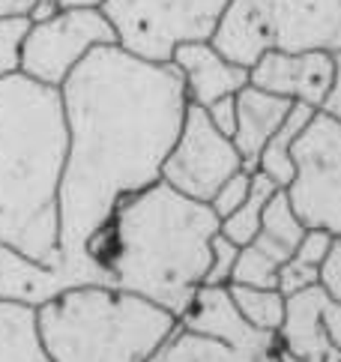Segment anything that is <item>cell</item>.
Returning <instances> with one entry per match:
<instances>
[{
    "label": "cell",
    "instance_id": "7c38bea8",
    "mask_svg": "<svg viewBox=\"0 0 341 362\" xmlns=\"http://www.w3.org/2000/svg\"><path fill=\"white\" fill-rule=\"evenodd\" d=\"M275 48L341 57V0H260Z\"/></svg>",
    "mask_w": 341,
    "mask_h": 362
},
{
    "label": "cell",
    "instance_id": "d4e9b609",
    "mask_svg": "<svg viewBox=\"0 0 341 362\" xmlns=\"http://www.w3.org/2000/svg\"><path fill=\"white\" fill-rule=\"evenodd\" d=\"M248 192H252V174L248 171L233 174L228 183L216 192L213 201H209V206H213V213L219 216V222L240 210V206L245 204V198H248Z\"/></svg>",
    "mask_w": 341,
    "mask_h": 362
},
{
    "label": "cell",
    "instance_id": "f546056e",
    "mask_svg": "<svg viewBox=\"0 0 341 362\" xmlns=\"http://www.w3.org/2000/svg\"><path fill=\"white\" fill-rule=\"evenodd\" d=\"M323 114H330V117H335L341 123V57H335V81L330 87V96H326L323 102Z\"/></svg>",
    "mask_w": 341,
    "mask_h": 362
},
{
    "label": "cell",
    "instance_id": "6da1fadb",
    "mask_svg": "<svg viewBox=\"0 0 341 362\" xmlns=\"http://www.w3.org/2000/svg\"><path fill=\"white\" fill-rule=\"evenodd\" d=\"M69 153L60 183L57 291L108 284L90 261V245L117 204L162 180L189 111L186 84L174 63H147L120 45H102L60 87Z\"/></svg>",
    "mask_w": 341,
    "mask_h": 362
},
{
    "label": "cell",
    "instance_id": "2e32d148",
    "mask_svg": "<svg viewBox=\"0 0 341 362\" xmlns=\"http://www.w3.org/2000/svg\"><path fill=\"white\" fill-rule=\"evenodd\" d=\"M291 108H294V102L272 96L267 90H258L252 84L237 93V132H233L231 141L240 150L248 174L258 171L260 153L270 144V138L282 129Z\"/></svg>",
    "mask_w": 341,
    "mask_h": 362
},
{
    "label": "cell",
    "instance_id": "83f0119b",
    "mask_svg": "<svg viewBox=\"0 0 341 362\" xmlns=\"http://www.w3.org/2000/svg\"><path fill=\"white\" fill-rule=\"evenodd\" d=\"M323 332L326 339L333 341L335 351H341V300H335V296H330V300L323 303Z\"/></svg>",
    "mask_w": 341,
    "mask_h": 362
},
{
    "label": "cell",
    "instance_id": "44dd1931",
    "mask_svg": "<svg viewBox=\"0 0 341 362\" xmlns=\"http://www.w3.org/2000/svg\"><path fill=\"white\" fill-rule=\"evenodd\" d=\"M275 192H279V186H275L267 174L255 171L252 174V192H248L245 204L240 206L237 213H231L228 218H221V228L219 230L231 243H237L240 249H243V245H248V243L258 237L260 222H264V210H267V204L272 201Z\"/></svg>",
    "mask_w": 341,
    "mask_h": 362
},
{
    "label": "cell",
    "instance_id": "cb8c5ba5",
    "mask_svg": "<svg viewBox=\"0 0 341 362\" xmlns=\"http://www.w3.org/2000/svg\"><path fill=\"white\" fill-rule=\"evenodd\" d=\"M240 261V245L231 243L225 234L213 237V245H209V269H207V279L204 284H213V288H228L231 279H233V269H237Z\"/></svg>",
    "mask_w": 341,
    "mask_h": 362
},
{
    "label": "cell",
    "instance_id": "4fadbf2b",
    "mask_svg": "<svg viewBox=\"0 0 341 362\" xmlns=\"http://www.w3.org/2000/svg\"><path fill=\"white\" fill-rule=\"evenodd\" d=\"M170 63L177 66L183 84H186L189 105L209 108L213 102L237 96L243 87H248V69L221 57L209 42L180 45Z\"/></svg>",
    "mask_w": 341,
    "mask_h": 362
},
{
    "label": "cell",
    "instance_id": "5bb4252c",
    "mask_svg": "<svg viewBox=\"0 0 341 362\" xmlns=\"http://www.w3.org/2000/svg\"><path fill=\"white\" fill-rule=\"evenodd\" d=\"M209 45L231 63L252 69L267 51L275 48V36L264 4L260 0H231L228 9L221 12L213 36H209Z\"/></svg>",
    "mask_w": 341,
    "mask_h": 362
},
{
    "label": "cell",
    "instance_id": "e0dca14e",
    "mask_svg": "<svg viewBox=\"0 0 341 362\" xmlns=\"http://www.w3.org/2000/svg\"><path fill=\"white\" fill-rule=\"evenodd\" d=\"M333 243H335L333 234L308 228L303 243L296 245L294 257L279 269V291L284 296H294L299 291L320 284V273H323L326 257H330V252H333Z\"/></svg>",
    "mask_w": 341,
    "mask_h": 362
},
{
    "label": "cell",
    "instance_id": "d6986e66",
    "mask_svg": "<svg viewBox=\"0 0 341 362\" xmlns=\"http://www.w3.org/2000/svg\"><path fill=\"white\" fill-rule=\"evenodd\" d=\"M0 362H48L36 339L33 308L0 303Z\"/></svg>",
    "mask_w": 341,
    "mask_h": 362
},
{
    "label": "cell",
    "instance_id": "7a4b0ae2",
    "mask_svg": "<svg viewBox=\"0 0 341 362\" xmlns=\"http://www.w3.org/2000/svg\"><path fill=\"white\" fill-rule=\"evenodd\" d=\"M219 228L213 206L159 180L117 204L90 245V261L105 273L108 288L156 303L180 320L207 279Z\"/></svg>",
    "mask_w": 341,
    "mask_h": 362
},
{
    "label": "cell",
    "instance_id": "ba28073f",
    "mask_svg": "<svg viewBox=\"0 0 341 362\" xmlns=\"http://www.w3.org/2000/svg\"><path fill=\"white\" fill-rule=\"evenodd\" d=\"M245 171L240 150L209 123L207 111L189 105L177 144L162 165V180L192 201L209 204L233 174Z\"/></svg>",
    "mask_w": 341,
    "mask_h": 362
},
{
    "label": "cell",
    "instance_id": "1f68e13d",
    "mask_svg": "<svg viewBox=\"0 0 341 362\" xmlns=\"http://www.w3.org/2000/svg\"><path fill=\"white\" fill-rule=\"evenodd\" d=\"M279 362H306V359L291 354V351H284V347H279Z\"/></svg>",
    "mask_w": 341,
    "mask_h": 362
},
{
    "label": "cell",
    "instance_id": "484cf974",
    "mask_svg": "<svg viewBox=\"0 0 341 362\" xmlns=\"http://www.w3.org/2000/svg\"><path fill=\"white\" fill-rule=\"evenodd\" d=\"M204 111H207L209 123H213L221 135L233 138V132H237V96L219 99V102H213V105L204 108Z\"/></svg>",
    "mask_w": 341,
    "mask_h": 362
},
{
    "label": "cell",
    "instance_id": "5b68a950",
    "mask_svg": "<svg viewBox=\"0 0 341 362\" xmlns=\"http://www.w3.org/2000/svg\"><path fill=\"white\" fill-rule=\"evenodd\" d=\"M231 0H105L117 45L147 63H170L180 45L209 42Z\"/></svg>",
    "mask_w": 341,
    "mask_h": 362
},
{
    "label": "cell",
    "instance_id": "9a60e30c",
    "mask_svg": "<svg viewBox=\"0 0 341 362\" xmlns=\"http://www.w3.org/2000/svg\"><path fill=\"white\" fill-rule=\"evenodd\" d=\"M330 300V291L323 284H314L284 303V323L279 335V347L303 356L306 362H341V351H335L333 341L323 332V303Z\"/></svg>",
    "mask_w": 341,
    "mask_h": 362
},
{
    "label": "cell",
    "instance_id": "4dcf8cb0",
    "mask_svg": "<svg viewBox=\"0 0 341 362\" xmlns=\"http://www.w3.org/2000/svg\"><path fill=\"white\" fill-rule=\"evenodd\" d=\"M105 0H57V9H102Z\"/></svg>",
    "mask_w": 341,
    "mask_h": 362
},
{
    "label": "cell",
    "instance_id": "8fae6325",
    "mask_svg": "<svg viewBox=\"0 0 341 362\" xmlns=\"http://www.w3.org/2000/svg\"><path fill=\"white\" fill-rule=\"evenodd\" d=\"M335 81V57L326 51H282L272 48L248 69V84L287 102L323 108Z\"/></svg>",
    "mask_w": 341,
    "mask_h": 362
},
{
    "label": "cell",
    "instance_id": "30bf717a",
    "mask_svg": "<svg viewBox=\"0 0 341 362\" xmlns=\"http://www.w3.org/2000/svg\"><path fill=\"white\" fill-rule=\"evenodd\" d=\"M180 327L225 341L243 356V362H279V335L252 327L233 305L228 288L201 284L186 315L180 317Z\"/></svg>",
    "mask_w": 341,
    "mask_h": 362
},
{
    "label": "cell",
    "instance_id": "ffe728a7",
    "mask_svg": "<svg viewBox=\"0 0 341 362\" xmlns=\"http://www.w3.org/2000/svg\"><path fill=\"white\" fill-rule=\"evenodd\" d=\"M150 362H243V356L225 341L209 339L204 332L177 327L174 335L159 347Z\"/></svg>",
    "mask_w": 341,
    "mask_h": 362
},
{
    "label": "cell",
    "instance_id": "7402d4cb",
    "mask_svg": "<svg viewBox=\"0 0 341 362\" xmlns=\"http://www.w3.org/2000/svg\"><path fill=\"white\" fill-rule=\"evenodd\" d=\"M233 305L252 327L264 332H279L284 323L287 296L279 288H245V284H228Z\"/></svg>",
    "mask_w": 341,
    "mask_h": 362
},
{
    "label": "cell",
    "instance_id": "9c48e42d",
    "mask_svg": "<svg viewBox=\"0 0 341 362\" xmlns=\"http://www.w3.org/2000/svg\"><path fill=\"white\" fill-rule=\"evenodd\" d=\"M306 225L294 213L287 192L279 189L264 210L258 237L240 249V261L233 269L231 284L245 288H279V269L291 261L296 245L306 237Z\"/></svg>",
    "mask_w": 341,
    "mask_h": 362
},
{
    "label": "cell",
    "instance_id": "f1b7e54d",
    "mask_svg": "<svg viewBox=\"0 0 341 362\" xmlns=\"http://www.w3.org/2000/svg\"><path fill=\"white\" fill-rule=\"evenodd\" d=\"M39 0H0V21L6 18H30L36 16Z\"/></svg>",
    "mask_w": 341,
    "mask_h": 362
},
{
    "label": "cell",
    "instance_id": "ac0fdd59",
    "mask_svg": "<svg viewBox=\"0 0 341 362\" xmlns=\"http://www.w3.org/2000/svg\"><path fill=\"white\" fill-rule=\"evenodd\" d=\"M314 114H318V108H308V105H299V102H294V108H291V114H287V120L282 123L279 132L270 138V144L264 147V153H260L258 171L267 174L279 189L291 186V180H294V174H296L294 156H291L294 141H296L299 132H303V129L308 126V120L314 117Z\"/></svg>",
    "mask_w": 341,
    "mask_h": 362
},
{
    "label": "cell",
    "instance_id": "3957f363",
    "mask_svg": "<svg viewBox=\"0 0 341 362\" xmlns=\"http://www.w3.org/2000/svg\"><path fill=\"white\" fill-rule=\"evenodd\" d=\"M69 126L57 87L28 75L0 81V249L60 261V183Z\"/></svg>",
    "mask_w": 341,
    "mask_h": 362
},
{
    "label": "cell",
    "instance_id": "8992f818",
    "mask_svg": "<svg viewBox=\"0 0 341 362\" xmlns=\"http://www.w3.org/2000/svg\"><path fill=\"white\" fill-rule=\"evenodd\" d=\"M296 174L287 186L299 222L314 230L341 237V123L318 111L294 141Z\"/></svg>",
    "mask_w": 341,
    "mask_h": 362
},
{
    "label": "cell",
    "instance_id": "277c9868",
    "mask_svg": "<svg viewBox=\"0 0 341 362\" xmlns=\"http://www.w3.org/2000/svg\"><path fill=\"white\" fill-rule=\"evenodd\" d=\"M48 362H150L180 320L108 284H81L33 312Z\"/></svg>",
    "mask_w": 341,
    "mask_h": 362
},
{
    "label": "cell",
    "instance_id": "4316f807",
    "mask_svg": "<svg viewBox=\"0 0 341 362\" xmlns=\"http://www.w3.org/2000/svg\"><path fill=\"white\" fill-rule=\"evenodd\" d=\"M320 284L330 291V296L341 300V237L333 243V252H330V257H326V264H323Z\"/></svg>",
    "mask_w": 341,
    "mask_h": 362
},
{
    "label": "cell",
    "instance_id": "52a82bcc",
    "mask_svg": "<svg viewBox=\"0 0 341 362\" xmlns=\"http://www.w3.org/2000/svg\"><path fill=\"white\" fill-rule=\"evenodd\" d=\"M102 45H117L114 28L102 9H57L54 16L30 21L21 75L60 90L81 60Z\"/></svg>",
    "mask_w": 341,
    "mask_h": 362
},
{
    "label": "cell",
    "instance_id": "603a6c76",
    "mask_svg": "<svg viewBox=\"0 0 341 362\" xmlns=\"http://www.w3.org/2000/svg\"><path fill=\"white\" fill-rule=\"evenodd\" d=\"M30 30V18H6L0 21V81L21 72V51Z\"/></svg>",
    "mask_w": 341,
    "mask_h": 362
}]
</instances>
